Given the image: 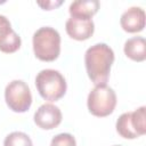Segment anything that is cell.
I'll use <instances>...</instances> for the list:
<instances>
[{"label":"cell","mask_w":146,"mask_h":146,"mask_svg":"<svg viewBox=\"0 0 146 146\" xmlns=\"http://www.w3.org/2000/svg\"><path fill=\"white\" fill-rule=\"evenodd\" d=\"M113 62L114 52L106 43H96L88 48L84 54L88 76L96 86L106 84Z\"/></svg>","instance_id":"obj_1"},{"label":"cell","mask_w":146,"mask_h":146,"mask_svg":"<svg viewBox=\"0 0 146 146\" xmlns=\"http://www.w3.org/2000/svg\"><path fill=\"white\" fill-rule=\"evenodd\" d=\"M33 51L38 59L42 62H54L60 52V35L57 30L43 26L33 34Z\"/></svg>","instance_id":"obj_2"},{"label":"cell","mask_w":146,"mask_h":146,"mask_svg":"<svg viewBox=\"0 0 146 146\" xmlns=\"http://www.w3.org/2000/svg\"><path fill=\"white\" fill-rule=\"evenodd\" d=\"M35 87L43 99L56 102L65 95L67 84L60 72L46 68L38 73L35 78Z\"/></svg>","instance_id":"obj_3"},{"label":"cell","mask_w":146,"mask_h":146,"mask_svg":"<svg viewBox=\"0 0 146 146\" xmlns=\"http://www.w3.org/2000/svg\"><path fill=\"white\" fill-rule=\"evenodd\" d=\"M89 112L98 117H104L113 113L116 106L115 91L107 84L96 86L88 95L87 100Z\"/></svg>","instance_id":"obj_4"},{"label":"cell","mask_w":146,"mask_h":146,"mask_svg":"<svg viewBox=\"0 0 146 146\" xmlns=\"http://www.w3.org/2000/svg\"><path fill=\"white\" fill-rule=\"evenodd\" d=\"M145 106H140L133 112H127L120 115L116 121L117 133L127 139H135L139 136L146 133V122H145Z\"/></svg>","instance_id":"obj_5"},{"label":"cell","mask_w":146,"mask_h":146,"mask_svg":"<svg viewBox=\"0 0 146 146\" xmlns=\"http://www.w3.org/2000/svg\"><path fill=\"white\" fill-rule=\"evenodd\" d=\"M5 99L13 112L24 113L31 107L32 94L23 80H13L5 89Z\"/></svg>","instance_id":"obj_6"},{"label":"cell","mask_w":146,"mask_h":146,"mask_svg":"<svg viewBox=\"0 0 146 146\" xmlns=\"http://www.w3.org/2000/svg\"><path fill=\"white\" fill-rule=\"evenodd\" d=\"M35 124L44 130H51L62 122V112L54 104H43L34 113Z\"/></svg>","instance_id":"obj_7"},{"label":"cell","mask_w":146,"mask_h":146,"mask_svg":"<svg viewBox=\"0 0 146 146\" xmlns=\"http://www.w3.org/2000/svg\"><path fill=\"white\" fill-rule=\"evenodd\" d=\"M19 35L11 29L9 19L0 15V51L6 54H13L21 47Z\"/></svg>","instance_id":"obj_8"},{"label":"cell","mask_w":146,"mask_h":146,"mask_svg":"<svg viewBox=\"0 0 146 146\" xmlns=\"http://www.w3.org/2000/svg\"><path fill=\"white\" fill-rule=\"evenodd\" d=\"M66 33L74 40L83 41L89 39L95 31V24L92 19L84 18H75L71 17L66 21L65 24Z\"/></svg>","instance_id":"obj_9"},{"label":"cell","mask_w":146,"mask_h":146,"mask_svg":"<svg viewBox=\"0 0 146 146\" xmlns=\"http://www.w3.org/2000/svg\"><path fill=\"white\" fill-rule=\"evenodd\" d=\"M121 27L129 33H137L145 27V11L140 7H130L120 18Z\"/></svg>","instance_id":"obj_10"},{"label":"cell","mask_w":146,"mask_h":146,"mask_svg":"<svg viewBox=\"0 0 146 146\" xmlns=\"http://www.w3.org/2000/svg\"><path fill=\"white\" fill-rule=\"evenodd\" d=\"M99 1L97 0H76L70 5L68 11L71 17L91 19V17L98 11Z\"/></svg>","instance_id":"obj_11"},{"label":"cell","mask_w":146,"mask_h":146,"mask_svg":"<svg viewBox=\"0 0 146 146\" xmlns=\"http://www.w3.org/2000/svg\"><path fill=\"white\" fill-rule=\"evenodd\" d=\"M124 54L135 62H144L146 59V41L143 36H133L125 41Z\"/></svg>","instance_id":"obj_12"},{"label":"cell","mask_w":146,"mask_h":146,"mask_svg":"<svg viewBox=\"0 0 146 146\" xmlns=\"http://www.w3.org/2000/svg\"><path fill=\"white\" fill-rule=\"evenodd\" d=\"M3 146H33V143L25 132L14 131L5 138Z\"/></svg>","instance_id":"obj_13"},{"label":"cell","mask_w":146,"mask_h":146,"mask_svg":"<svg viewBox=\"0 0 146 146\" xmlns=\"http://www.w3.org/2000/svg\"><path fill=\"white\" fill-rule=\"evenodd\" d=\"M50 146H76V143L71 133H59L52 138Z\"/></svg>","instance_id":"obj_14"},{"label":"cell","mask_w":146,"mask_h":146,"mask_svg":"<svg viewBox=\"0 0 146 146\" xmlns=\"http://www.w3.org/2000/svg\"><path fill=\"white\" fill-rule=\"evenodd\" d=\"M62 3H63L62 0H59V1H46V2L38 1V5H39L40 7H42L44 10H51V9H55L56 7H59Z\"/></svg>","instance_id":"obj_15"},{"label":"cell","mask_w":146,"mask_h":146,"mask_svg":"<svg viewBox=\"0 0 146 146\" xmlns=\"http://www.w3.org/2000/svg\"><path fill=\"white\" fill-rule=\"evenodd\" d=\"M114 146H120V145H114Z\"/></svg>","instance_id":"obj_16"}]
</instances>
